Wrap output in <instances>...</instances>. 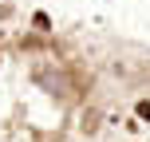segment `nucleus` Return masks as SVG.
I'll list each match as a JSON object with an SVG mask.
<instances>
[{"label":"nucleus","mask_w":150,"mask_h":142,"mask_svg":"<svg viewBox=\"0 0 150 142\" xmlns=\"http://www.w3.org/2000/svg\"><path fill=\"white\" fill-rule=\"evenodd\" d=\"M32 24H36V28H40V32H47V28H52V20H47V16H44V12H36V16H32Z\"/></svg>","instance_id":"obj_1"}]
</instances>
